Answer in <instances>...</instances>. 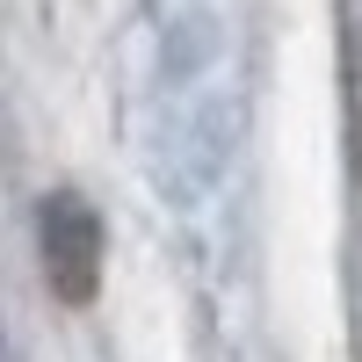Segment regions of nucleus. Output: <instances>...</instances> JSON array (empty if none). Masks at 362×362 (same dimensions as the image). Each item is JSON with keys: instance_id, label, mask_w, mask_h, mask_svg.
<instances>
[{"instance_id": "obj_1", "label": "nucleus", "mask_w": 362, "mask_h": 362, "mask_svg": "<svg viewBox=\"0 0 362 362\" xmlns=\"http://www.w3.org/2000/svg\"><path fill=\"white\" fill-rule=\"evenodd\" d=\"M44 268L58 297H95V276H102V225L80 196H51L44 203Z\"/></svg>"}]
</instances>
